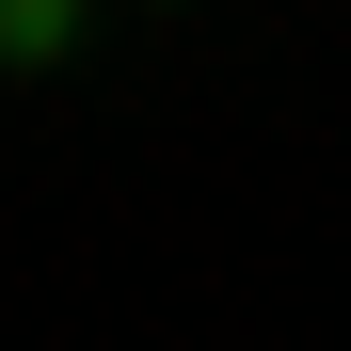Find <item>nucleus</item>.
<instances>
[{
	"label": "nucleus",
	"mask_w": 351,
	"mask_h": 351,
	"mask_svg": "<svg viewBox=\"0 0 351 351\" xmlns=\"http://www.w3.org/2000/svg\"><path fill=\"white\" fill-rule=\"evenodd\" d=\"M0 48H64V0H0Z\"/></svg>",
	"instance_id": "1"
}]
</instances>
